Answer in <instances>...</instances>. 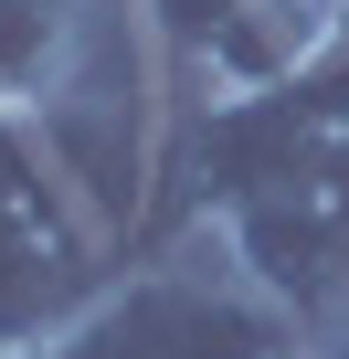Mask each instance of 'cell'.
Wrapping results in <instances>:
<instances>
[{
	"label": "cell",
	"instance_id": "1",
	"mask_svg": "<svg viewBox=\"0 0 349 359\" xmlns=\"http://www.w3.org/2000/svg\"><path fill=\"white\" fill-rule=\"evenodd\" d=\"M117 296V243L43 148L32 116H0V348L64 338L85 306Z\"/></svg>",
	"mask_w": 349,
	"mask_h": 359
},
{
	"label": "cell",
	"instance_id": "2",
	"mask_svg": "<svg viewBox=\"0 0 349 359\" xmlns=\"http://www.w3.org/2000/svg\"><path fill=\"white\" fill-rule=\"evenodd\" d=\"M286 338L296 327L254 285H233V264H148V275H117V296L85 306L64 338L0 348V359H265Z\"/></svg>",
	"mask_w": 349,
	"mask_h": 359
},
{
	"label": "cell",
	"instance_id": "3",
	"mask_svg": "<svg viewBox=\"0 0 349 359\" xmlns=\"http://www.w3.org/2000/svg\"><path fill=\"white\" fill-rule=\"evenodd\" d=\"M106 43V0H0V116H43Z\"/></svg>",
	"mask_w": 349,
	"mask_h": 359
},
{
	"label": "cell",
	"instance_id": "4",
	"mask_svg": "<svg viewBox=\"0 0 349 359\" xmlns=\"http://www.w3.org/2000/svg\"><path fill=\"white\" fill-rule=\"evenodd\" d=\"M265 359H328V348H317V338H286V348H265Z\"/></svg>",
	"mask_w": 349,
	"mask_h": 359
},
{
	"label": "cell",
	"instance_id": "5",
	"mask_svg": "<svg viewBox=\"0 0 349 359\" xmlns=\"http://www.w3.org/2000/svg\"><path fill=\"white\" fill-rule=\"evenodd\" d=\"M317 348H328V359H349V317H338V327H328V338H317Z\"/></svg>",
	"mask_w": 349,
	"mask_h": 359
}]
</instances>
